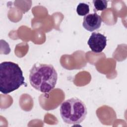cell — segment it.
Listing matches in <instances>:
<instances>
[{
  "label": "cell",
  "instance_id": "cell-1",
  "mask_svg": "<svg viewBox=\"0 0 127 127\" xmlns=\"http://www.w3.org/2000/svg\"><path fill=\"white\" fill-rule=\"evenodd\" d=\"M29 71V82L35 89L48 93L55 88L58 73L53 65L36 63Z\"/></svg>",
  "mask_w": 127,
  "mask_h": 127
},
{
  "label": "cell",
  "instance_id": "cell-2",
  "mask_svg": "<svg viewBox=\"0 0 127 127\" xmlns=\"http://www.w3.org/2000/svg\"><path fill=\"white\" fill-rule=\"evenodd\" d=\"M25 83L23 72L16 63L3 62L0 64V91L6 94Z\"/></svg>",
  "mask_w": 127,
  "mask_h": 127
},
{
  "label": "cell",
  "instance_id": "cell-3",
  "mask_svg": "<svg viewBox=\"0 0 127 127\" xmlns=\"http://www.w3.org/2000/svg\"><path fill=\"white\" fill-rule=\"evenodd\" d=\"M60 112L64 122L67 124H79L85 118L87 109L85 104L79 99L72 97L63 102Z\"/></svg>",
  "mask_w": 127,
  "mask_h": 127
},
{
  "label": "cell",
  "instance_id": "cell-4",
  "mask_svg": "<svg viewBox=\"0 0 127 127\" xmlns=\"http://www.w3.org/2000/svg\"><path fill=\"white\" fill-rule=\"evenodd\" d=\"M87 44L91 51L95 53L102 52L107 45V38L98 32H93L90 36Z\"/></svg>",
  "mask_w": 127,
  "mask_h": 127
},
{
  "label": "cell",
  "instance_id": "cell-5",
  "mask_svg": "<svg viewBox=\"0 0 127 127\" xmlns=\"http://www.w3.org/2000/svg\"><path fill=\"white\" fill-rule=\"evenodd\" d=\"M102 19L100 15L96 12L88 14L83 18L82 26L87 30L92 32L99 29L102 23Z\"/></svg>",
  "mask_w": 127,
  "mask_h": 127
},
{
  "label": "cell",
  "instance_id": "cell-6",
  "mask_svg": "<svg viewBox=\"0 0 127 127\" xmlns=\"http://www.w3.org/2000/svg\"><path fill=\"white\" fill-rule=\"evenodd\" d=\"M76 12L80 16H85L89 12V6L83 2H80L77 6Z\"/></svg>",
  "mask_w": 127,
  "mask_h": 127
},
{
  "label": "cell",
  "instance_id": "cell-7",
  "mask_svg": "<svg viewBox=\"0 0 127 127\" xmlns=\"http://www.w3.org/2000/svg\"><path fill=\"white\" fill-rule=\"evenodd\" d=\"M93 3L96 11H103L107 8L108 2L105 0H94Z\"/></svg>",
  "mask_w": 127,
  "mask_h": 127
}]
</instances>
